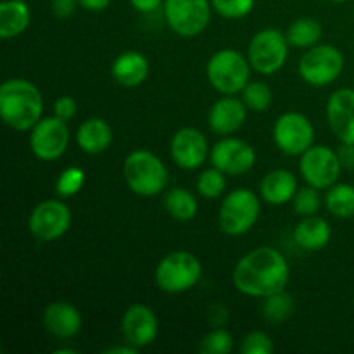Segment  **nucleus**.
Masks as SVG:
<instances>
[{"mask_svg": "<svg viewBox=\"0 0 354 354\" xmlns=\"http://www.w3.org/2000/svg\"><path fill=\"white\" fill-rule=\"evenodd\" d=\"M76 111H78V104H76V100L69 95L59 97L54 102V116L66 121V123L76 116Z\"/></svg>", "mask_w": 354, "mask_h": 354, "instance_id": "obj_36", "label": "nucleus"}, {"mask_svg": "<svg viewBox=\"0 0 354 354\" xmlns=\"http://www.w3.org/2000/svg\"><path fill=\"white\" fill-rule=\"evenodd\" d=\"M78 0H50V7L54 16L66 19V17H71L73 14L78 9Z\"/></svg>", "mask_w": 354, "mask_h": 354, "instance_id": "obj_37", "label": "nucleus"}, {"mask_svg": "<svg viewBox=\"0 0 354 354\" xmlns=\"http://www.w3.org/2000/svg\"><path fill=\"white\" fill-rule=\"evenodd\" d=\"M69 145L68 123L57 116L41 118L30 133V147L35 158L50 162L61 158Z\"/></svg>", "mask_w": 354, "mask_h": 354, "instance_id": "obj_12", "label": "nucleus"}, {"mask_svg": "<svg viewBox=\"0 0 354 354\" xmlns=\"http://www.w3.org/2000/svg\"><path fill=\"white\" fill-rule=\"evenodd\" d=\"M207 82L223 95L242 92L251 78V62L234 48L214 52L206 66Z\"/></svg>", "mask_w": 354, "mask_h": 354, "instance_id": "obj_4", "label": "nucleus"}, {"mask_svg": "<svg viewBox=\"0 0 354 354\" xmlns=\"http://www.w3.org/2000/svg\"><path fill=\"white\" fill-rule=\"evenodd\" d=\"M76 144L86 154H102L113 144V128L102 118H88L78 127Z\"/></svg>", "mask_w": 354, "mask_h": 354, "instance_id": "obj_22", "label": "nucleus"}, {"mask_svg": "<svg viewBox=\"0 0 354 354\" xmlns=\"http://www.w3.org/2000/svg\"><path fill=\"white\" fill-rule=\"evenodd\" d=\"M273 140L287 156H301L313 145L315 128L304 114L283 113L273 124Z\"/></svg>", "mask_w": 354, "mask_h": 354, "instance_id": "obj_11", "label": "nucleus"}, {"mask_svg": "<svg viewBox=\"0 0 354 354\" xmlns=\"http://www.w3.org/2000/svg\"><path fill=\"white\" fill-rule=\"evenodd\" d=\"M234 349V337L223 327H216L207 332L199 342V351L203 354H228Z\"/></svg>", "mask_w": 354, "mask_h": 354, "instance_id": "obj_30", "label": "nucleus"}, {"mask_svg": "<svg viewBox=\"0 0 354 354\" xmlns=\"http://www.w3.org/2000/svg\"><path fill=\"white\" fill-rule=\"evenodd\" d=\"M211 0H165V17L178 37H199L211 19Z\"/></svg>", "mask_w": 354, "mask_h": 354, "instance_id": "obj_9", "label": "nucleus"}, {"mask_svg": "<svg viewBox=\"0 0 354 354\" xmlns=\"http://www.w3.org/2000/svg\"><path fill=\"white\" fill-rule=\"evenodd\" d=\"M121 332L127 344H131L133 348L140 349L152 344L159 332V322L154 310L147 304L130 306L121 318Z\"/></svg>", "mask_w": 354, "mask_h": 354, "instance_id": "obj_16", "label": "nucleus"}, {"mask_svg": "<svg viewBox=\"0 0 354 354\" xmlns=\"http://www.w3.org/2000/svg\"><path fill=\"white\" fill-rule=\"evenodd\" d=\"M245 116H248V106L244 104V100L235 99L234 95H225L211 106L207 123H209L213 133L228 137L241 130Z\"/></svg>", "mask_w": 354, "mask_h": 354, "instance_id": "obj_18", "label": "nucleus"}, {"mask_svg": "<svg viewBox=\"0 0 354 354\" xmlns=\"http://www.w3.org/2000/svg\"><path fill=\"white\" fill-rule=\"evenodd\" d=\"M341 159L337 152L327 145H311L304 154H301L299 171L308 185L318 190L330 189L341 176Z\"/></svg>", "mask_w": 354, "mask_h": 354, "instance_id": "obj_10", "label": "nucleus"}, {"mask_svg": "<svg viewBox=\"0 0 354 354\" xmlns=\"http://www.w3.org/2000/svg\"><path fill=\"white\" fill-rule=\"evenodd\" d=\"M332 239V228L320 216H304L294 228V242L304 251H320Z\"/></svg>", "mask_w": 354, "mask_h": 354, "instance_id": "obj_23", "label": "nucleus"}, {"mask_svg": "<svg viewBox=\"0 0 354 354\" xmlns=\"http://www.w3.org/2000/svg\"><path fill=\"white\" fill-rule=\"evenodd\" d=\"M294 204V211H296L299 216H313V214L318 213L322 206L320 201V194H318V189L315 187L308 185L304 189H299L296 192L292 199Z\"/></svg>", "mask_w": 354, "mask_h": 354, "instance_id": "obj_34", "label": "nucleus"}, {"mask_svg": "<svg viewBox=\"0 0 354 354\" xmlns=\"http://www.w3.org/2000/svg\"><path fill=\"white\" fill-rule=\"evenodd\" d=\"M169 152L178 168L197 169L206 162L211 151L207 147V138L203 131L192 127H185L180 128L173 135Z\"/></svg>", "mask_w": 354, "mask_h": 354, "instance_id": "obj_15", "label": "nucleus"}, {"mask_svg": "<svg viewBox=\"0 0 354 354\" xmlns=\"http://www.w3.org/2000/svg\"><path fill=\"white\" fill-rule=\"evenodd\" d=\"M137 351V348H133L131 344L128 346H114V348H109V349H104V353L106 354H133Z\"/></svg>", "mask_w": 354, "mask_h": 354, "instance_id": "obj_41", "label": "nucleus"}, {"mask_svg": "<svg viewBox=\"0 0 354 354\" xmlns=\"http://www.w3.org/2000/svg\"><path fill=\"white\" fill-rule=\"evenodd\" d=\"M256 0H211V6L216 14L225 19H242L254 9Z\"/></svg>", "mask_w": 354, "mask_h": 354, "instance_id": "obj_33", "label": "nucleus"}, {"mask_svg": "<svg viewBox=\"0 0 354 354\" xmlns=\"http://www.w3.org/2000/svg\"><path fill=\"white\" fill-rule=\"evenodd\" d=\"M263 318H265L268 324L279 325L283 324L286 320H289L290 315L294 311V301L290 294H287L286 290H280V292L272 294V296L265 297V303H263Z\"/></svg>", "mask_w": 354, "mask_h": 354, "instance_id": "obj_28", "label": "nucleus"}, {"mask_svg": "<svg viewBox=\"0 0 354 354\" xmlns=\"http://www.w3.org/2000/svg\"><path fill=\"white\" fill-rule=\"evenodd\" d=\"M71 227V211L64 203L47 199L31 211L28 228L40 242H52L61 239Z\"/></svg>", "mask_w": 354, "mask_h": 354, "instance_id": "obj_13", "label": "nucleus"}, {"mask_svg": "<svg viewBox=\"0 0 354 354\" xmlns=\"http://www.w3.org/2000/svg\"><path fill=\"white\" fill-rule=\"evenodd\" d=\"M297 192V180L289 169H273L263 176L259 194L263 201L272 206H283L290 203Z\"/></svg>", "mask_w": 354, "mask_h": 354, "instance_id": "obj_21", "label": "nucleus"}, {"mask_svg": "<svg viewBox=\"0 0 354 354\" xmlns=\"http://www.w3.org/2000/svg\"><path fill=\"white\" fill-rule=\"evenodd\" d=\"M85 183V171L78 166H69L59 175L55 182V192L61 197H73L82 190Z\"/></svg>", "mask_w": 354, "mask_h": 354, "instance_id": "obj_32", "label": "nucleus"}, {"mask_svg": "<svg viewBox=\"0 0 354 354\" xmlns=\"http://www.w3.org/2000/svg\"><path fill=\"white\" fill-rule=\"evenodd\" d=\"M322 33H324V28H322L320 21L313 19V17H299L290 23L286 31V37L292 47L310 48L318 45Z\"/></svg>", "mask_w": 354, "mask_h": 354, "instance_id": "obj_25", "label": "nucleus"}, {"mask_svg": "<svg viewBox=\"0 0 354 354\" xmlns=\"http://www.w3.org/2000/svg\"><path fill=\"white\" fill-rule=\"evenodd\" d=\"M289 40L286 33L275 28H266L258 31L249 41L248 59L251 68L259 75H273L280 71L287 61L289 54Z\"/></svg>", "mask_w": 354, "mask_h": 354, "instance_id": "obj_8", "label": "nucleus"}, {"mask_svg": "<svg viewBox=\"0 0 354 354\" xmlns=\"http://www.w3.org/2000/svg\"><path fill=\"white\" fill-rule=\"evenodd\" d=\"M339 159H341L342 168L353 169L354 168V144H342L337 151Z\"/></svg>", "mask_w": 354, "mask_h": 354, "instance_id": "obj_39", "label": "nucleus"}, {"mask_svg": "<svg viewBox=\"0 0 354 354\" xmlns=\"http://www.w3.org/2000/svg\"><path fill=\"white\" fill-rule=\"evenodd\" d=\"M330 2H335V3H344V2H349V0H330Z\"/></svg>", "mask_w": 354, "mask_h": 354, "instance_id": "obj_43", "label": "nucleus"}, {"mask_svg": "<svg viewBox=\"0 0 354 354\" xmlns=\"http://www.w3.org/2000/svg\"><path fill=\"white\" fill-rule=\"evenodd\" d=\"M123 176L128 189L140 197H154L168 185L165 162L151 151H133L123 162Z\"/></svg>", "mask_w": 354, "mask_h": 354, "instance_id": "obj_3", "label": "nucleus"}, {"mask_svg": "<svg viewBox=\"0 0 354 354\" xmlns=\"http://www.w3.org/2000/svg\"><path fill=\"white\" fill-rule=\"evenodd\" d=\"M242 100L248 106V109L261 113V111H266L272 106L273 92L266 83L249 82L245 88L242 90Z\"/></svg>", "mask_w": 354, "mask_h": 354, "instance_id": "obj_29", "label": "nucleus"}, {"mask_svg": "<svg viewBox=\"0 0 354 354\" xmlns=\"http://www.w3.org/2000/svg\"><path fill=\"white\" fill-rule=\"evenodd\" d=\"M261 203L258 196L249 189H235L223 199L218 223L223 234L230 237L245 235L258 221Z\"/></svg>", "mask_w": 354, "mask_h": 354, "instance_id": "obj_6", "label": "nucleus"}, {"mask_svg": "<svg viewBox=\"0 0 354 354\" xmlns=\"http://www.w3.org/2000/svg\"><path fill=\"white\" fill-rule=\"evenodd\" d=\"M209 159L211 165L225 175L239 176L254 168L256 151L249 142L228 135L213 145Z\"/></svg>", "mask_w": 354, "mask_h": 354, "instance_id": "obj_14", "label": "nucleus"}, {"mask_svg": "<svg viewBox=\"0 0 354 354\" xmlns=\"http://www.w3.org/2000/svg\"><path fill=\"white\" fill-rule=\"evenodd\" d=\"M130 3L138 12L149 14L158 10L161 6H165V0H130Z\"/></svg>", "mask_w": 354, "mask_h": 354, "instance_id": "obj_38", "label": "nucleus"}, {"mask_svg": "<svg viewBox=\"0 0 354 354\" xmlns=\"http://www.w3.org/2000/svg\"><path fill=\"white\" fill-rule=\"evenodd\" d=\"M83 325L78 308L68 301L50 303L44 311V327L50 335L59 339H71L80 334Z\"/></svg>", "mask_w": 354, "mask_h": 354, "instance_id": "obj_19", "label": "nucleus"}, {"mask_svg": "<svg viewBox=\"0 0 354 354\" xmlns=\"http://www.w3.org/2000/svg\"><path fill=\"white\" fill-rule=\"evenodd\" d=\"M78 3L80 7L90 10V12H100L111 6V0H78Z\"/></svg>", "mask_w": 354, "mask_h": 354, "instance_id": "obj_40", "label": "nucleus"}, {"mask_svg": "<svg viewBox=\"0 0 354 354\" xmlns=\"http://www.w3.org/2000/svg\"><path fill=\"white\" fill-rule=\"evenodd\" d=\"M149 71H151V66H149L147 57L137 50L123 52L114 59L111 66L113 78L127 88L142 85L147 80Z\"/></svg>", "mask_w": 354, "mask_h": 354, "instance_id": "obj_20", "label": "nucleus"}, {"mask_svg": "<svg viewBox=\"0 0 354 354\" xmlns=\"http://www.w3.org/2000/svg\"><path fill=\"white\" fill-rule=\"evenodd\" d=\"M61 353H66V354H73V353H76L75 349H55V354H61Z\"/></svg>", "mask_w": 354, "mask_h": 354, "instance_id": "obj_42", "label": "nucleus"}, {"mask_svg": "<svg viewBox=\"0 0 354 354\" xmlns=\"http://www.w3.org/2000/svg\"><path fill=\"white\" fill-rule=\"evenodd\" d=\"M44 97L37 85L23 78L7 80L0 86V116L9 128L28 131L41 120Z\"/></svg>", "mask_w": 354, "mask_h": 354, "instance_id": "obj_2", "label": "nucleus"}, {"mask_svg": "<svg viewBox=\"0 0 354 354\" xmlns=\"http://www.w3.org/2000/svg\"><path fill=\"white\" fill-rule=\"evenodd\" d=\"M165 207L169 216L176 221H190L196 218L199 204L194 194L183 187L171 189L165 197Z\"/></svg>", "mask_w": 354, "mask_h": 354, "instance_id": "obj_26", "label": "nucleus"}, {"mask_svg": "<svg viewBox=\"0 0 354 354\" xmlns=\"http://www.w3.org/2000/svg\"><path fill=\"white\" fill-rule=\"evenodd\" d=\"M344 71V55L334 45H315L303 54L297 73L311 86H327Z\"/></svg>", "mask_w": 354, "mask_h": 354, "instance_id": "obj_7", "label": "nucleus"}, {"mask_svg": "<svg viewBox=\"0 0 354 354\" xmlns=\"http://www.w3.org/2000/svg\"><path fill=\"white\" fill-rule=\"evenodd\" d=\"M31 23L30 7L24 0H3L0 3V38L10 40L28 30Z\"/></svg>", "mask_w": 354, "mask_h": 354, "instance_id": "obj_24", "label": "nucleus"}, {"mask_svg": "<svg viewBox=\"0 0 354 354\" xmlns=\"http://www.w3.org/2000/svg\"><path fill=\"white\" fill-rule=\"evenodd\" d=\"M327 120L342 144H354V90L339 88L327 100Z\"/></svg>", "mask_w": 354, "mask_h": 354, "instance_id": "obj_17", "label": "nucleus"}, {"mask_svg": "<svg viewBox=\"0 0 354 354\" xmlns=\"http://www.w3.org/2000/svg\"><path fill=\"white\" fill-rule=\"evenodd\" d=\"M289 263L273 248H258L248 252L234 268V286L244 296L268 297L286 290L289 282Z\"/></svg>", "mask_w": 354, "mask_h": 354, "instance_id": "obj_1", "label": "nucleus"}, {"mask_svg": "<svg viewBox=\"0 0 354 354\" xmlns=\"http://www.w3.org/2000/svg\"><path fill=\"white\" fill-rule=\"evenodd\" d=\"M325 206L328 213L341 220H349L354 216V185L351 183H335L327 190Z\"/></svg>", "mask_w": 354, "mask_h": 354, "instance_id": "obj_27", "label": "nucleus"}, {"mask_svg": "<svg viewBox=\"0 0 354 354\" xmlns=\"http://www.w3.org/2000/svg\"><path fill=\"white\" fill-rule=\"evenodd\" d=\"M275 346H273L272 337L265 332H251L245 335L241 342L242 354H272Z\"/></svg>", "mask_w": 354, "mask_h": 354, "instance_id": "obj_35", "label": "nucleus"}, {"mask_svg": "<svg viewBox=\"0 0 354 354\" xmlns=\"http://www.w3.org/2000/svg\"><path fill=\"white\" fill-rule=\"evenodd\" d=\"M225 185H227L225 173L214 166L209 169H204L197 178V192L204 199H218L225 192Z\"/></svg>", "mask_w": 354, "mask_h": 354, "instance_id": "obj_31", "label": "nucleus"}, {"mask_svg": "<svg viewBox=\"0 0 354 354\" xmlns=\"http://www.w3.org/2000/svg\"><path fill=\"white\" fill-rule=\"evenodd\" d=\"M203 275V265L189 251H173L156 266V283L168 294H182L194 289Z\"/></svg>", "mask_w": 354, "mask_h": 354, "instance_id": "obj_5", "label": "nucleus"}]
</instances>
